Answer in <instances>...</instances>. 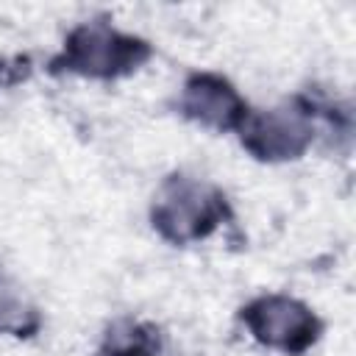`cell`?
I'll return each instance as SVG.
<instances>
[{"instance_id":"6da1fadb","label":"cell","mask_w":356,"mask_h":356,"mask_svg":"<svg viewBox=\"0 0 356 356\" xmlns=\"http://www.w3.org/2000/svg\"><path fill=\"white\" fill-rule=\"evenodd\" d=\"M248 320L259 339L281 348H303L314 339V320L312 314L284 298H270L256 303L248 312Z\"/></svg>"},{"instance_id":"7a4b0ae2","label":"cell","mask_w":356,"mask_h":356,"mask_svg":"<svg viewBox=\"0 0 356 356\" xmlns=\"http://www.w3.org/2000/svg\"><path fill=\"white\" fill-rule=\"evenodd\" d=\"M159 225L167 228L172 236H192V234H203V222L211 225L214 214H211V200H203L200 192L184 189L178 192L172 200L164 203L161 214H159Z\"/></svg>"},{"instance_id":"3957f363","label":"cell","mask_w":356,"mask_h":356,"mask_svg":"<svg viewBox=\"0 0 356 356\" xmlns=\"http://www.w3.org/2000/svg\"><path fill=\"white\" fill-rule=\"evenodd\" d=\"M186 108L214 125H231L234 117L239 114V103H236L234 92L225 89L222 83H209V81H200L197 86L189 89Z\"/></svg>"},{"instance_id":"277c9868","label":"cell","mask_w":356,"mask_h":356,"mask_svg":"<svg viewBox=\"0 0 356 356\" xmlns=\"http://www.w3.org/2000/svg\"><path fill=\"white\" fill-rule=\"evenodd\" d=\"M81 36H83V42H75V58H72V64H78L81 70H92V72L103 70V72H108V70H114L117 64L125 61L122 50L131 42L117 44L114 36H108V33H89V31H83Z\"/></svg>"}]
</instances>
